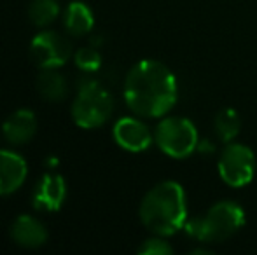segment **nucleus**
Returning <instances> with one entry per match:
<instances>
[{
  "mask_svg": "<svg viewBox=\"0 0 257 255\" xmlns=\"http://www.w3.org/2000/svg\"><path fill=\"white\" fill-rule=\"evenodd\" d=\"M124 100L137 116H165L177 102L175 75L156 60H142L126 75Z\"/></svg>",
  "mask_w": 257,
  "mask_h": 255,
  "instance_id": "f257e3e1",
  "label": "nucleus"
},
{
  "mask_svg": "<svg viewBox=\"0 0 257 255\" xmlns=\"http://www.w3.org/2000/svg\"><path fill=\"white\" fill-rule=\"evenodd\" d=\"M187 218L186 194L179 182L154 185L140 203V220L158 236H172L184 229Z\"/></svg>",
  "mask_w": 257,
  "mask_h": 255,
  "instance_id": "f03ea898",
  "label": "nucleus"
},
{
  "mask_svg": "<svg viewBox=\"0 0 257 255\" xmlns=\"http://www.w3.org/2000/svg\"><path fill=\"white\" fill-rule=\"evenodd\" d=\"M245 224V211L233 201H219L203 217L186 222L184 229L191 238L203 243H220L238 232Z\"/></svg>",
  "mask_w": 257,
  "mask_h": 255,
  "instance_id": "7ed1b4c3",
  "label": "nucleus"
},
{
  "mask_svg": "<svg viewBox=\"0 0 257 255\" xmlns=\"http://www.w3.org/2000/svg\"><path fill=\"white\" fill-rule=\"evenodd\" d=\"M114 110L110 93L96 81H82L79 93L72 103V117L81 128L91 129L102 126Z\"/></svg>",
  "mask_w": 257,
  "mask_h": 255,
  "instance_id": "20e7f679",
  "label": "nucleus"
},
{
  "mask_svg": "<svg viewBox=\"0 0 257 255\" xmlns=\"http://www.w3.org/2000/svg\"><path fill=\"white\" fill-rule=\"evenodd\" d=\"M156 143L173 159L191 156L198 147L196 126L186 117H165L156 128Z\"/></svg>",
  "mask_w": 257,
  "mask_h": 255,
  "instance_id": "39448f33",
  "label": "nucleus"
},
{
  "mask_svg": "<svg viewBox=\"0 0 257 255\" xmlns=\"http://www.w3.org/2000/svg\"><path fill=\"white\" fill-rule=\"evenodd\" d=\"M220 178L231 187H245L255 175V156L243 143H227L219 157Z\"/></svg>",
  "mask_w": 257,
  "mask_h": 255,
  "instance_id": "423d86ee",
  "label": "nucleus"
},
{
  "mask_svg": "<svg viewBox=\"0 0 257 255\" xmlns=\"http://www.w3.org/2000/svg\"><path fill=\"white\" fill-rule=\"evenodd\" d=\"M30 56L41 68H58L70 58V44L56 32H41L32 41Z\"/></svg>",
  "mask_w": 257,
  "mask_h": 255,
  "instance_id": "0eeeda50",
  "label": "nucleus"
},
{
  "mask_svg": "<svg viewBox=\"0 0 257 255\" xmlns=\"http://www.w3.org/2000/svg\"><path fill=\"white\" fill-rule=\"evenodd\" d=\"M65 196H67V184L63 177L58 173H44L34 189L32 203L35 210L56 211L63 204Z\"/></svg>",
  "mask_w": 257,
  "mask_h": 255,
  "instance_id": "6e6552de",
  "label": "nucleus"
},
{
  "mask_svg": "<svg viewBox=\"0 0 257 255\" xmlns=\"http://www.w3.org/2000/svg\"><path fill=\"white\" fill-rule=\"evenodd\" d=\"M114 138L122 149L130 152H142L153 142L149 128L139 119L133 117H122L114 126Z\"/></svg>",
  "mask_w": 257,
  "mask_h": 255,
  "instance_id": "1a4fd4ad",
  "label": "nucleus"
},
{
  "mask_svg": "<svg viewBox=\"0 0 257 255\" xmlns=\"http://www.w3.org/2000/svg\"><path fill=\"white\" fill-rule=\"evenodd\" d=\"M25 178L27 163L23 157L11 150H0V196L18 191Z\"/></svg>",
  "mask_w": 257,
  "mask_h": 255,
  "instance_id": "9d476101",
  "label": "nucleus"
},
{
  "mask_svg": "<svg viewBox=\"0 0 257 255\" xmlns=\"http://www.w3.org/2000/svg\"><path fill=\"white\" fill-rule=\"evenodd\" d=\"M35 129H37V119H35L34 112L28 109H21L16 110L14 114H11L4 121V126H2L6 140L14 143V145L27 143L35 135Z\"/></svg>",
  "mask_w": 257,
  "mask_h": 255,
  "instance_id": "9b49d317",
  "label": "nucleus"
},
{
  "mask_svg": "<svg viewBox=\"0 0 257 255\" xmlns=\"http://www.w3.org/2000/svg\"><path fill=\"white\" fill-rule=\"evenodd\" d=\"M11 236L18 245L25 246V248H37V246L44 245L48 239L44 225L28 215H21L14 220L13 227H11Z\"/></svg>",
  "mask_w": 257,
  "mask_h": 255,
  "instance_id": "f8f14e48",
  "label": "nucleus"
},
{
  "mask_svg": "<svg viewBox=\"0 0 257 255\" xmlns=\"http://www.w3.org/2000/svg\"><path fill=\"white\" fill-rule=\"evenodd\" d=\"M95 25L93 13L84 2H72L65 13V27L70 34L82 35L88 34Z\"/></svg>",
  "mask_w": 257,
  "mask_h": 255,
  "instance_id": "ddd939ff",
  "label": "nucleus"
},
{
  "mask_svg": "<svg viewBox=\"0 0 257 255\" xmlns=\"http://www.w3.org/2000/svg\"><path fill=\"white\" fill-rule=\"evenodd\" d=\"M37 89L49 102H61L67 96V81L54 68H44L37 79Z\"/></svg>",
  "mask_w": 257,
  "mask_h": 255,
  "instance_id": "4468645a",
  "label": "nucleus"
},
{
  "mask_svg": "<svg viewBox=\"0 0 257 255\" xmlns=\"http://www.w3.org/2000/svg\"><path fill=\"white\" fill-rule=\"evenodd\" d=\"M213 126H215L217 136H219L222 142L229 143L231 140L236 138V135L240 133L241 119H240V116H238V112L234 109H222L215 116Z\"/></svg>",
  "mask_w": 257,
  "mask_h": 255,
  "instance_id": "2eb2a0df",
  "label": "nucleus"
},
{
  "mask_svg": "<svg viewBox=\"0 0 257 255\" xmlns=\"http://www.w3.org/2000/svg\"><path fill=\"white\" fill-rule=\"evenodd\" d=\"M58 13H60V7H58L56 0H32L30 7H28V16H30L32 23L37 27L49 25L56 20Z\"/></svg>",
  "mask_w": 257,
  "mask_h": 255,
  "instance_id": "dca6fc26",
  "label": "nucleus"
},
{
  "mask_svg": "<svg viewBox=\"0 0 257 255\" xmlns=\"http://www.w3.org/2000/svg\"><path fill=\"white\" fill-rule=\"evenodd\" d=\"M75 65L84 72H96L102 65V56L95 48H81L74 56Z\"/></svg>",
  "mask_w": 257,
  "mask_h": 255,
  "instance_id": "f3484780",
  "label": "nucleus"
},
{
  "mask_svg": "<svg viewBox=\"0 0 257 255\" xmlns=\"http://www.w3.org/2000/svg\"><path fill=\"white\" fill-rule=\"evenodd\" d=\"M172 252H173L172 246H170L166 241L158 239V238L147 239V241H144L142 246L139 248V253H144V255H168Z\"/></svg>",
  "mask_w": 257,
  "mask_h": 255,
  "instance_id": "a211bd4d",
  "label": "nucleus"
}]
</instances>
